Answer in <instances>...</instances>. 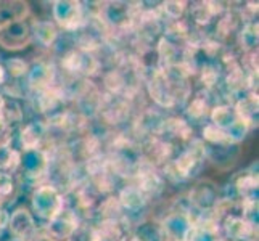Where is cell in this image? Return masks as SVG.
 <instances>
[{
    "label": "cell",
    "mask_w": 259,
    "mask_h": 241,
    "mask_svg": "<svg viewBox=\"0 0 259 241\" xmlns=\"http://www.w3.org/2000/svg\"><path fill=\"white\" fill-rule=\"evenodd\" d=\"M221 235L218 231L204 228V227H192L185 235L184 241H218Z\"/></svg>",
    "instance_id": "ee69618b"
},
{
    "label": "cell",
    "mask_w": 259,
    "mask_h": 241,
    "mask_svg": "<svg viewBox=\"0 0 259 241\" xmlns=\"http://www.w3.org/2000/svg\"><path fill=\"white\" fill-rule=\"evenodd\" d=\"M238 212L248 224L257 227L259 224V214H257V198H248L242 200L238 204Z\"/></svg>",
    "instance_id": "ab89813d"
},
{
    "label": "cell",
    "mask_w": 259,
    "mask_h": 241,
    "mask_svg": "<svg viewBox=\"0 0 259 241\" xmlns=\"http://www.w3.org/2000/svg\"><path fill=\"white\" fill-rule=\"evenodd\" d=\"M58 76V68L53 60L37 58L29 63L28 74L24 77V82L28 85L29 92H39L44 88H50L55 85Z\"/></svg>",
    "instance_id": "8fae6325"
},
{
    "label": "cell",
    "mask_w": 259,
    "mask_h": 241,
    "mask_svg": "<svg viewBox=\"0 0 259 241\" xmlns=\"http://www.w3.org/2000/svg\"><path fill=\"white\" fill-rule=\"evenodd\" d=\"M187 8H189V2H184V0H167V2H159L158 5V12L161 16V21H176L181 20L185 16Z\"/></svg>",
    "instance_id": "d590c367"
},
{
    "label": "cell",
    "mask_w": 259,
    "mask_h": 241,
    "mask_svg": "<svg viewBox=\"0 0 259 241\" xmlns=\"http://www.w3.org/2000/svg\"><path fill=\"white\" fill-rule=\"evenodd\" d=\"M31 12L29 2L24 0H0V28L15 21L28 20Z\"/></svg>",
    "instance_id": "484cf974"
},
{
    "label": "cell",
    "mask_w": 259,
    "mask_h": 241,
    "mask_svg": "<svg viewBox=\"0 0 259 241\" xmlns=\"http://www.w3.org/2000/svg\"><path fill=\"white\" fill-rule=\"evenodd\" d=\"M7 228L10 231L12 238L32 241L34 236L37 235L39 225H37V222H35L32 212L26 206H20L13 212H10V219H8Z\"/></svg>",
    "instance_id": "2e32d148"
},
{
    "label": "cell",
    "mask_w": 259,
    "mask_h": 241,
    "mask_svg": "<svg viewBox=\"0 0 259 241\" xmlns=\"http://www.w3.org/2000/svg\"><path fill=\"white\" fill-rule=\"evenodd\" d=\"M32 216L37 217L42 225L55 219L65 208V195H61L57 188L49 183L37 185L31 195Z\"/></svg>",
    "instance_id": "277c9868"
},
{
    "label": "cell",
    "mask_w": 259,
    "mask_h": 241,
    "mask_svg": "<svg viewBox=\"0 0 259 241\" xmlns=\"http://www.w3.org/2000/svg\"><path fill=\"white\" fill-rule=\"evenodd\" d=\"M4 68L7 71L8 79H12V80H21V79L26 77V74H28L29 63L24 58L15 57V58H8L5 63H4Z\"/></svg>",
    "instance_id": "f35d334b"
},
{
    "label": "cell",
    "mask_w": 259,
    "mask_h": 241,
    "mask_svg": "<svg viewBox=\"0 0 259 241\" xmlns=\"http://www.w3.org/2000/svg\"><path fill=\"white\" fill-rule=\"evenodd\" d=\"M242 26V20H240V15L237 12V8H229V10L219 16L216 20V26H214V32L212 35L221 42H224L230 37V35L237 34V31Z\"/></svg>",
    "instance_id": "4316f807"
},
{
    "label": "cell",
    "mask_w": 259,
    "mask_h": 241,
    "mask_svg": "<svg viewBox=\"0 0 259 241\" xmlns=\"http://www.w3.org/2000/svg\"><path fill=\"white\" fill-rule=\"evenodd\" d=\"M257 31H259L257 20L242 23L240 29L237 31V43H238L240 53H248V52L257 50V43H259V32Z\"/></svg>",
    "instance_id": "4dcf8cb0"
},
{
    "label": "cell",
    "mask_w": 259,
    "mask_h": 241,
    "mask_svg": "<svg viewBox=\"0 0 259 241\" xmlns=\"http://www.w3.org/2000/svg\"><path fill=\"white\" fill-rule=\"evenodd\" d=\"M134 116H136V113H134L132 105L126 97L102 92V103L97 118L105 126H108L113 130L127 127L132 122Z\"/></svg>",
    "instance_id": "3957f363"
},
{
    "label": "cell",
    "mask_w": 259,
    "mask_h": 241,
    "mask_svg": "<svg viewBox=\"0 0 259 241\" xmlns=\"http://www.w3.org/2000/svg\"><path fill=\"white\" fill-rule=\"evenodd\" d=\"M196 77H198V82L201 85L200 90L211 92L214 88H218L222 82V69L218 63H204L200 68Z\"/></svg>",
    "instance_id": "d6a6232c"
},
{
    "label": "cell",
    "mask_w": 259,
    "mask_h": 241,
    "mask_svg": "<svg viewBox=\"0 0 259 241\" xmlns=\"http://www.w3.org/2000/svg\"><path fill=\"white\" fill-rule=\"evenodd\" d=\"M124 217H126L124 216V209L121 208L116 195H108V196H103L100 204L97 206L94 222L110 220V222H124V224H126Z\"/></svg>",
    "instance_id": "f546056e"
},
{
    "label": "cell",
    "mask_w": 259,
    "mask_h": 241,
    "mask_svg": "<svg viewBox=\"0 0 259 241\" xmlns=\"http://www.w3.org/2000/svg\"><path fill=\"white\" fill-rule=\"evenodd\" d=\"M249 132H251V129H249L243 121H240L238 118H237V121L226 130L229 140L232 141V143H235V145H240V143H242V141L248 137V133H249Z\"/></svg>",
    "instance_id": "7bdbcfd3"
},
{
    "label": "cell",
    "mask_w": 259,
    "mask_h": 241,
    "mask_svg": "<svg viewBox=\"0 0 259 241\" xmlns=\"http://www.w3.org/2000/svg\"><path fill=\"white\" fill-rule=\"evenodd\" d=\"M142 159H145L147 163L155 166L156 169H161L171 161L179 151L174 143H171L164 137H155L150 138L140 145Z\"/></svg>",
    "instance_id": "5bb4252c"
},
{
    "label": "cell",
    "mask_w": 259,
    "mask_h": 241,
    "mask_svg": "<svg viewBox=\"0 0 259 241\" xmlns=\"http://www.w3.org/2000/svg\"><path fill=\"white\" fill-rule=\"evenodd\" d=\"M218 241H229V239H226V238H222V236H219V238H218Z\"/></svg>",
    "instance_id": "7dc6e473"
},
{
    "label": "cell",
    "mask_w": 259,
    "mask_h": 241,
    "mask_svg": "<svg viewBox=\"0 0 259 241\" xmlns=\"http://www.w3.org/2000/svg\"><path fill=\"white\" fill-rule=\"evenodd\" d=\"M58 73L73 76V77H84V79H92L95 76L102 74V66L98 63L94 53L79 50L76 47L66 50L63 55L58 58Z\"/></svg>",
    "instance_id": "7a4b0ae2"
},
{
    "label": "cell",
    "mask_w": 259,
    "mask_h": 241,
    "mask_svg": "<svg viewBox=\"0 0 259 241\" xmlns=\"http://www.w3.org/2000/svg\"><path fill=\"white\" fill-rule=\"evenodd\" d=\"M144 84H145L150 100L153 102V106H156V108L163 110V111L177 110L172 88H171V85H169L163 69H156V71H153V73H150L145 77Z\"/></svg>",
    "instance_id": "9c48e42d"
},
{
    "label": "cell",
    "mask_w": 259,
    "mask_h": 241,
    "mask_svg": "<svg viewBox=\"0 0 259 241\" xmlns=\"http://www.w3.org/2000/svg\"><path fill=\"white\" fill-rule=\"evenodd\" d=\"M52 21L58 26L60 31L73 34L84 23L82 2H74V0H57V2H53Z\"/></svg>",
    "instance_id": "ba28073f"
},
{
    "label": "cell",
    "mask_w": 259,
    "mask_h": 241,
    "mask_svg": "<svg viewBox=\"0 0 259 241\" xmlns=\"http://www.w3.org/2000/svg\"><path fill=\"white\" fill-rule=\"evenodd\" d=\"M32 43L31 21L21 20L0 28V47L10 52H20Z\"/></svg>",
    "instance_id": "7c38bea8"
},
{
    "label": "cell",
    "mask_w": 259,
    "mask_h": 241,
    "mask_svg": "<svg viewBox=\"0 0 259 241\" xmlns=\"http://www.w3.org/2000/svg\"><path fill=\"white\" fill-rule=\"evenodd\" d=\"M190 206L196 211H212L221 198V188L209 178H201L185 193Z\"/></svg>",
    "instance_id": "4fadbf2b"
},
{
    "label": "cell",
    "mask_w": 259,
    "mask_h": 241,
    "mask_svg": "<svg viewBox=\"0 0 259 241\" xmlns=\"http://www.w3.org/2000/svg\"><path fill=\"white\" fill-rule=\"evenodd\" d=\"M212 106V95L206 90H198L189 98V102L184 106V118L192 126H195V124H204V121H208L209 118V111Z\"/></svg>",
    "instance_id": "ffe728a7"
},
{
    "label": "cell",
    "mask_w": 259,
    "mask_h": 241,
    "mask_svg": "<svg viewBox=\"0 0 259 241\" xmlns=\"http://www.w3.org/2000/svg\"><path fill=\"white\" fill-rule=\"evenodd\" d=\"M234 188L238 201L248 200V198H257V188H259V177H257V161L251 166H248L243 171H240L237 175L232 177L229 182Z\"/></svg>",
    "instance_id": "ac0fdd59"
},
{
    "label": "cell",
    "mask_w": 259,
    "mask_h": 241,
    "mask_svg": "<svg viewBox=\"0 0 259 241\" xmlns=\"http://www.w3.org/2000/svg\"><path fill=\"white\" fill-rule=\"evenodd\" d=\"M31 37L40 49L52 50L60 37V29L52 20H34L31 21Z\"/></svg>",
    "instance_id": "d4e9b609"
},
{
    "label": "cell",
    "mask_w": 259,
    "mask_h": 241,
    "mask_svg": "<svg viewBox=\"0 0 259 241\" xmlns=\"http://www.w3.org/2000/svg\"><path fill=\"white\" fill-rule=\"evenodd\" d=\"M127 183L137 186L147 196L150 203L159 198V195L166 188V180L161 175V171L156 169L155 166H151L150 163H147L145 159H142L139 163L136 172L127 180Z\"/></svg>",
    "instance_id": "8992f818"
},
{
    "label": "cell",
    "mask_w": 259,
    "mask_h": 241,
    "mask_svg": "<svg viewBox=\"0 0 259 241\" xmlns=\"http://www.w3.org/2000/svg\"><path fill=\"white\" fill-rule=\"evenodd\" d=\"M161 137L169 140L176 147H185L192 138H195V130L192 124L184 116H167Z\"/></svg>",
    "instance_id": "44dd1931"
},
{
    "label": "cell",
    "mask_w": 259,
    "mask_h": 241,
    "mask_svg": "<svg viewBox=\"0 0 259 241\" xmlns=\"http://www.w3.org/2000/svg\"><path fill=\"white\" fill-rule=\"evenodd\" d=\"M242 155V148L235 143H227V145H218V147H208L206 145V161L219 169V171L226 172L232 169Z\"/></svg>",
    "instance_id": "7402d4cb"
},
{
    "label": "cell",
    "mask_w": 259,
    "mask_h": 241,
    "mask_svg": "<svg viewBox=\"0 0 259 241\" xmlns=\"http://www.w3.org/2000/svg\"><path fill=\"white\" fill-rule=\"evenodd\" d=\"M204 164H206V145L200 137H195L159 171L166 182L181 185L198 177Z\"/></svg>",
    "instance_id": "6da1fadb"
},
{
    "label": "cell",
    "mask_w": 259,
    "mask_h": 241,
    "mask_svg": "<svg viewBox=\"0 0 259 241\" xmlns=\"http://www.w3.org/2000/svg\"><path fill=\"white\" fill-rule=\"evenodd\" d=\"M234 111L240 121H243L249 129L257 127V119H259V100H257V92H248L237 98L234 103Z\"/></svg>",
    "instance_id": "cb8c5ba5"
},
{
    "label": "cell",
    "mask_w": 259,
    "mask_h": 241,
    "mask_svg": "<svg viewBox=\"0 0 259 241\" xmlns=\"http://www.w3.org/2000/svg\"><path fill=\"white\" fill-rule=\"evenodd\" d=\"M16 191V180L15 175L0 172V206L5 208L7 201H13V195Z\"/></svg>",
    "instance_id": "60d3db41"
},
{
    "label": "cell",
    "mask_w": 259,
    "mask_h": 241,
    "mask_svg": "<svg viewBox=\"0 0 259 241\" xmlns=\"http://www.w3.org/2000/svg\"><path fill=\"white\" fill-rule=\"evenodd\" d=\"M0 121L13 129H16L20 124H23L24 110H23L21 103L18 100H13V98L5 97L4 106H2V110H0Z\"/></svg>",
    "instance_id": "836d02e7"
},
{
    "label": "cell",
    "mask_w": 259,
    "mask_h": 241,
    "mask_svg": "<svg viewBox=\"0 0 259 241\" xmlns=\"http://www.w3.org/2000/svg\"><path fill=\"white\" fill-rule=\"evenodd\" d=\"M94 236H95V222L82 220L66 241H94Z\"/></svg>",
    "instance_id": "b9f144b4"
},
{
    "label": "cell",
    "mask_w": 259,
    "mask_h": 241,
    "mask_svg": "<svg viewBox=\"0 0 259 241\" xmlns=\"http://www.w3.org/2000/svg\"><path fill=\"white\" fill-rule=\"evenodd\" d=\"M8 80V76H7V71L4 68V65L0 63V88H2L5 85V82Z\"/></svg>",
    "instance_id": "bcb514c9"
},
{
    "label": "cell",
    "mask_w": 259,
    "mask_h": 241,
    "mask_svg": "<svg viewBox=\"0 0 259 241\" xmlns=\"http://www.w3.org/2000/svg\"><path fill=\"white\" fill-rule=\"evenodd\" d=\"M235 121H237V114L232 105H224V103L214 105L209 111L208 122L214 124V126H218L222 130H227Z\"/></svg>",
    "instance_id": "e575fe53"
},
{
    "label": "cell",
    "mask_w": 259,
    "mask_h": 241,
    "mask_svg": "<svg viewBox=\"0 0 259 241\" xmlns=\"http://www.w3.org/2000/svg\"><path fill=\"white\" fill-rule=\"evenodd\" d=\"M28 98L35 113L44 116V121L63 113L69 106L57 85H53L50 88H44V90L39 92H29Z\"/></svg>",
    "instance_id": "30bf717a"
},
{
    "label": "cell",
    "mask_w": 259,
    "mask_h": 241,
    "mask_svg": "<svg viewBox=\"0 0 259 241\" xmlns=\"http://www.w3.org/2000/svg\"><path fill=\"white\" fill-rule=\"evenodd\" d=\"M167 119L166 111L156 108V106H145L140 113L134 116L132 122L129 124V129L132 130L134 137L137 138L139 145H142L144 141L161 137L164 130V124Z\"/></svg>",
    "instance_id": "5b68a950"
},
{
    "label": "cell",
    "mask_w": 259,
    "mask_h": 241,
    "mask_svg": "<svg viewBox=\"0 0 259 241\" xmlns=\"http://www.w3.org/2000/svg\"><path fill=\"white\" fill-rule=\"evenodd\" d=\"M158 222L167 241H184L185 235L192 228L189 212L185 211H169Z\"/></svg>",
    "instance_id": "d6986e66"
},
{
    "label": "cell",
    "mask_w": 259,
    "mask_h": 241,
    "mask_svg": "<svg viewBox=\"0 0 259 241\" xmlns=\"http://www.w3.org/2000/svg\"><path fill=\"white\" fill-rule=\"evenodd\" d=\"M192 26L193 24L189 20H185V16L176 21L163 23V37L177 43V45H184L190 35Z\"/></svg>",
    "instance_id": "1f68e13d"
},
{
    "label": "cell",
    "mask_w": 259,
    "mask_h": 241,
    "mask_svg": "<svg viewBox=\"0 0 259 241\" xmlns=\"http://www.w3.org/2000/svg\"><path fill=\"white\" fill-rule=\"evenodd\" d=\"M203 143L208 145V147H218V145H227L232 143L229 140L226 130L219 129L218 126H214L211 122H204L203 127H201V137Z\"/></svg>",
    "instance_id": "8d00e7d4"
},
{
    "label": "cell",
    "mask_w": 259,
    "mask_h": 241,
    "mask_svg": "<svg viewBox=\"0 0 259 241\" xmlns=\"http://www.w3.org/2000/svg\"><path fill=\"white\" fill-rule=\"evenodd\" d=\"M181 50H182V45H177V43L171 42L161 35V39H159L155 45L159 69L179 65V61H181Z\"/></svg>",
    "instance_id": "f1b7e54d"
},
{
    "label": "cell",
    "mask_w": 259,
    "mask_h": 241,
    "mask_svg": "<svg viewBox=\"0 0 259 241\" xmlns=\"http://www.w3.org/2000/svg\"><path fill=\"white\" fill-rule=\"evenodd\" d=\"M131 241H167L156 219H144L131 228Z\"/></svg>",
    "instance_id": "83f0119b"
},
{
    "label": "cell",
    "mask_w": 259,
    "mask_h": 241,
    "mask_svg": "<svg viewBox=\"0 0 259 241\" xmlns=\"http://www.w3.org/2000/svg\"><path fill=\"white\" fill-rule=\"evenodd\" d=\"M219 233L229 241H249L257 238V227L248 224L240 212H235L221 222Z\"/></svg>",
    "instance_id": "e0dca14e"
},
{
    "label": "cell",
    "mask_w": 259,
    "mask_h": 241,
    "mask_svg": "<svg viewBox=\"0 0 259 241\" xmlns=\"http://www.w3.org/2000/svg\"><path fill=\"white\" fill-rule=\"evenodd\" d=\"M18 172H20L21 180L32 185L34 188L37 185L46 183L49 172V155L44 150L21 151V163Z\"/></svg>",
    "instance_id": "52a82bcc"
},
{
    "label": "cell",
    "mask_w": 259,
    "mask_h": 241,
    "mask_svg": "<svg viewBox=\"0 0 259 241\" xmlns=\"http://www.w3.org/2000/svg\"><path fill=\"white\" fill-rule=\"evenodd\" d=\"M189 5H192L187 8V10H190V23L196 26V28L204 29L214 21V16L211 15L206 2H193Z\"/></svg>",
    "instance_id": "74e56055"
},
{
    "label": "cell",
    "mask_w": 259,
    "mask_h": 241,
    "mask_svg": "<svg viewBox=\"0 0 259 241\" xmlns=\"http://www.w3.org/2000/svg\"><path fill=\"white\" fill-rule=\"evenodd\" d=\"M81 222H82L81 216H79L73 208L65 206L63 211H61L55 219H52L47 224H44L42 228L52 239L66 241Z\"/></svg>",
    "instance_id": "9a60e30c"
},
{
    "label": "cell",
    "mask_w": 259,
    "mask_h": 241,
    "mask_svg": "<svg viewBox=\"0 0 259 241\" xmlns=\"http://www.w3.org/2000/svg\"><path fill=\"white\" fill-rule=\"evenodd\" d=\"M18 138H20V145H21L20 151L42 150L44 143H46V138H47L46 122H44V119L26 122L24 126L20 129Z\"/></svg>",
    "instance_id": "603a6c76"
},
{
    "label": "cell",
    "mask_w": 259,
    "mask_h": 241,
    "mask_svg": "<svg viewBox=\"0 0 259 241\" xmlns=\"http://www.w3.org/2000/svg\"><path fill=\"white\" fill-rule=\"evenodd\" d=\"M8 219H10V212L4 206H0V231H5L8 227Z\"/></svg>",
    "instance_id": "f6af8a7d"
}]
</instances>
